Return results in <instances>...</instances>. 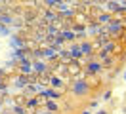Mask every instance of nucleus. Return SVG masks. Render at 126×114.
<instances>
[{
	"label": "nucleus",
	"instance_id": "11",
	"mask_svg": "<svg viewBox=\"0 0 126 114\" xmlns=\"http://www.w3.org/2000/svg\"><path fill=\"white\" fill-rule=\"evenodd\" d=\"M52 84H54V86H61V80H59V78H52Z\"/></svg>",
	"mask_w": 126,
	"mask_h": 114
},
{
	"label": "nucleus",
	"instance_id": "12",
	"mask_svg": "<svg viewBox=\"0 0 126 114\" xmlns=\"http://www.w3.org/2000/svg\"><path fill=\"white\" fill-rule=\"evenodd\" d=\"M40 114H52V112H48V110H46V112H40Z\"/></svg>",
	"mask_w": 126,
	"mask_h": 114
},
{
	"label": "nucleus",
	"instance_id": "8",
	"mask_svg": "<svg viewBox=\"0 0 126 114\" xmlns=\"http://www.w3.org/2000/svg\"><path fill=\"white\" fill-rule=\"evenodd\" d=\"M55 108H57V105H55L54 101H50V103H46V110H50V112H54Z\"/></svg>",
	"mask_w": 126,
	"mask_h": 114
},
{
	"label": "nucleus",
	"instance_id": "6",
	"mask_svg": "<svg viewBox=\"0 0 126 114\" xmlns=\"http://www.w3.org/2000/svg\"><path fill=\"white\" fill-rule=\"evenodd\" d=\"M80 55H82V48H77V46H75L71 50V57H80Z\"/></svg>",
	"mask_w": 126,
	"mask_h": 114
},
{
	"label": "nucleus",
	"instance_id": "3",
	"mask_svg": "<svg viewBox=\"0 0 126 114\" xmlns=\"http://www.w3.org/2000/svg\"><path fill=\"white\" fill-rule=\"evenodd\" d=\"M32 68H34V70H38V72H42V70L46 68V65H44V63H40V61H34V63H32Z\"/></svg>",
	"mask_w": 126,
	"mask_h": 114
},
{
	"label": "nucleus",
	"instance_id": "10",
	"mask_svg": "<svg viewBox=\"0 0 126 114\" xmlns=\"http://www.w3.org/2000/svg\"><path fill=\"white\" fill-rule=\"evenodd\" d=\"M99 21H101V23H107V21H111V17H109V15H101V17H99Z\"/></svg>",
	"mask_w": 126,
	"mask_h": 114
},
{
	"label": "nucleus",
	"instance_id": "1",
	"mask_svg": "<svg viewBox=\"0 0 126 114\" xmlns=\"http://www.w3.org/2000/svg\"><path fill=\"white\" fill-rule=\"evenodd\" d=\"M40 53H42V55H46V57H55V55H57V50L52 46V48H44Z\"/></svg>",
	"mask_w": 126,
	"mask_h": 114
},
{
	"label": "nucleus",
	"instance_id": "7",
	"mask_svg": "<svg viewBox=\"0 0 126 114\" xmlns=\"http://www.w3.org/2000/svg\"><path fill=\"white\" fill-rule=\"evenodd\" d=\"M118 29H120V23H109V27H107V30H113V32H117Z\"/></svg>",
	"mask_w": 126,
	"mask_h": 114
},
{
	"label": "nucleus",
	"instance_id": "14",
	"mask_svg": "<svg viewBox=\"0 0 126 114\" xmlns=\"http://www.w3.org/2000/svg\"><path fill=\"white\" fill-rule=\"evenodd\" d=\"M124 78H126V74H124Z\"/></svg>",
	"mask_w": 126,
	"mask_h": 114
},
{
	"label": "nucleus",
	"instance_id": "5",
	"mask_svg": "<svg viewBox=\"0 0 126 114\" xmlns=\"http://www.w3.org/2000/svg\"><path fill=\"white\" fill-rule=\"evenodd\" d=\"M99 68H101L99 63H90V65H88V70H90V72H97Z\"/></svg>",
	"mask_w": 126,
	"mask_h": 114
},
{
	"label": "nucleus",
	"instance_id": "2",
	"mask_svg": "<svg viewBox=\"0 0 126 114\" xmlns=\"http://www.w3.org/2000/svg\"><path fill=\"white\" fill-rule=\"evenodd\" d=\"M86 89H88V86L84 82H77L75 84V91H77V93H86Z\"/></svg>",
	"mask_w": 126,
	"mask_h": 114
},
{
	"label": "nucleus",
	"instance_id": "13",
	"mask_svg": "<svg viewBox=\"0 0 126 114\" xmlns=\"http://www.w3.org/2000/svg\"><path fill=\"white\" fill-rule=\"evenodd\" d=\"M97 114H105V112H103V110H101V112H97Z\"/></svg>",
	"mask_w": 126,
	"mask_h": 114
},
{
	"label": "nucleus",
	"instance_id": "9",
	"mask_svg": "<svg viewBox=\"0 0 126 114\" xmlns=\"http://www.w3.org/2000/svg\"><path fill=\"white\" fill-rule=\"evenodd\" d=\"M92 51V46L90 44H82V53H90Z\"/></svg>",
	"mask_w": 126,
	"mask_h": 114
},
{
	"label": "nucleus",
	"instance_id": "4",
	"mask_svg": "<svg viewBox=\"0 0 126 114\" xmlns=\"http://www.w3.org/2000/svg\"><path fill=\"white\" fill-rule=\"evenodd\" d=\"M42 95H46V97H59V93H57V91H54V89H44L42 91Z\"/></svg>",
	"mask_w": 126,
	"mask_h": 114
}]
</instances>
